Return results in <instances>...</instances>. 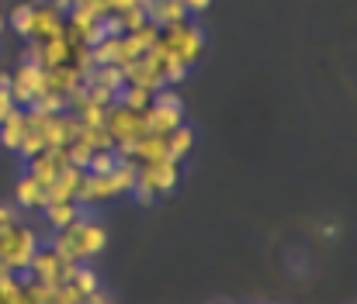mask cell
<instances>
[{"mask_svg":"<svg viewBox=\"0 0 357 304\" xmlns=\"http://www.w3.org/2000/svg\"><path fill=\"white\" fill-rule=\"evenodd\" d=\"M101 125L108 128V135H112V142H115V152L125 156V149H128L135 138L146 135V111H132V107H125V104L112 101L105 107V121H101Z\"/></svg>","mask_w":357,"mask_h":304,"instance_id":"obj_6","label":"cell"},{"mask_svg":"<svg viewBox=\"0 0 357 304\" xmlns=\"http://www.w3.org/2000/svg\"><path fill=\"white\" fill-rule=\"evenodd\" d=\"M49 246H52L56 253H63L66 259H73V263H91L94 256L105 253V246H108V232H105V225H101L98 218L80 214L73 225L59 228V232L52 235Z\"/></svg>","mask_w":357,"mask_h":304,"instance_id":"obj_1","label":"cell"},{"mask_svg":"<svg viewBox=\"0 0 357 304\" xmlns=\"http://www.w3.org/2000/svg\"><path fill=\"white\" fill-rule=\"evenodd\" d=\"M14 198H17V207H28V211H42L49 204V191L45 184H38L31 173H24L14 187Z\"/></svg>","mask_w":357,"mask_h":304,"instance_id":"obj_15","label":"cell"},{"mask_svg":"<svg viewBox=\"0 0 357 304\" xmlns=\"http://www.w3.org/2000/svg\"><path fill=\"white\" fill-rule=\"evenodd\" d=\"M80 180H84V170L80 166H63L59 170V177L49 184V201H77V187H80Z\"/></svg>","mask_w":357,"mask_h":304,"instance_id":"obj_16","label":"cell"},{"mask_svg":"<svg viewBox=\"0 0 357 304\" xmlns=\"http://www.w3.org/2000/svg\"><path fill=\"white\" fill-rule=\"evenodd\" d=\"M10 107H17V104L10 101V90H7V87H3V83H0V118H3V114H7V111H10Z\"/></svg>","mask_w":357,"mask_h":304,"instance_id":"obj_24","label":"cell"},{"mask_svg":"<svg viewBox=\"0 0 357 304\" xmlns=\"http://www.w3.org/2000/svg\"><path fill=\"white\" fill-rule=\"evenodd\" d=\"M181 3L188 7V14H202V10H208L212 0H181Z\"/></svg>","mask_w":357,"mask_h":304,"instance_id":"obj_25","label":"cell"},{"mask_svg":"<svg viewBox=\"0 0 357 304\" xmlns=\"http://www.w3.org/2000/svg\"><path fill=\"white\" fill-rule=\"evenodd\" d=\"M115 163H119V152L115 149H98V152H91L84 173H108V170H115Z\"/></svg>","mask_w":357,"mask_h":304,"instance_id":"obj_22","label":"cell"},{"mask_svg":"<svg viewBox=\"0 0 357 304\" xmlns=\"http://www.w3.org/2000/svg\"><path fill=\"white\" fill-rule=\"evenodd\" d=\"M63 166H70L66 149H42L38 156H31V159H28V173H31L38 184H45V191H49V184L59 177V170H63Z\"/></svg>","mask_w":357,"mask_h":304,"instance_id":"obj_12","label":"cell"},{"mask_svg":"<svg viewBox=\"0 0 357 304\" xmlns=\"http://www.w3.org/2000/svg\"><path fill=\"white\" fill-rule=\"evenodd\" d=\"M42 214H45V225H49L52 232H59V228L73 225V221L84 214V207L77 201H49L42 207Z\"/></svg>","mask_w":357,"mask_h":304,"instance_id":"obj_17","label":"cell"},{"mask_svg":"<svg viewBox=\"0 0 357 304\" xmlns=\"http://www.w3.org/2000/svg\"><path fill=\"white\" fill-rule=\"evenodd\" d=\"M63 31H66V10H59L52 0H49V3H31L24 38H31V42H49V38H59Z\"/></svg>","mask_w":357,"mask_h":304,"instance_id":"obj_10","label":"cell"},{"mask_svg":"<svg viewBox=\"0 0 357 304\" xmlns=\"http://www.w3.org/2000/svg\"><path fill=\"white\" fill-rule=\"evenodd\" d=\"M31 111H38V114H59V111H66V97H59V94L45 90L38 101L31 104Z\"/></svg>","mask_w":357,"mask_h":304,"instance_id":"obj_23","label":"cell"},{"mask_svg":"<svg viewBox=\"0 0 357 304\" xmlns=\"http://www.w3.org/2000/svg\"><path fill=\"white\" fill-rule=\"evenodd\" d=\"M191 149H195V131H191L188 125H177V128L167 135V156L181 163V159H184Z\"/></svg>","mask_w":357,"mask_h":304,"instance_id":"obj_19","label":"cell"},{"mask_svg":"<svg viewBox=\"0 0 357 304\" xmlns=\"http://www.w3.org/2000/svg\"><path fill=\"white\" fill-rule=\"evenodd\" d=\"M119 104L132 107V111H146V107L153 104V94H149V90H142V87H132V83H125V87L119 90Z\"/></svg>","mask_w":357,"mask_h":304,"instance_id":"obj_21","label":"cell"},{"mask_svg":"<svg viewBox=\"0 0 357 304\" xmlns=\"http://www.w3.org/2000/svg\"><path fill=\"white\" fill-rule=\"evenodd\" d=\"M7 273H10V270H7V266H3V263H0V277H7Z\"/></svg>","mask_w":357,"mask_h":304,"instance_id":"obj_27","label":"cell"},{"mask_svg":"<svg viewBox=\"0 0 357 304\" xmlns=\"http://www.w3.org/2000/svg\"><path fill=\"white\" fill-rule=\"evenodd\" d=\"M73 3H77V0H73Z\"/></svg>","mask_w":357,"mask_h":304,"instance_id":"obj_29","label":"cell"},{"mask_svg":"<svg viewBox=\"0 0 357 304\" xmlns=\"http://www.w3.org/2000/svg\"><path fill=\"white\" fill-rule=\"evenodd\" d=\"M132 187H135V163L128 156H119L115 170H108V173H84V180L77 187V204L80 207H94V204H105L112 198L132 194Z\"/></svg>","mask_w":357,"mask_h":304,"instance_id":"obj_2","label":"cell"},{"mask_svg":"<svg viewBox=\"0 0 357 304\" xmlns=\"http://www.w3.org/2000/svg\"><path fill=\"white\" fill-rule=\"evenodd\" d=\"M153 49L163 52L167 59H177L181 66H195L205 52V35L191 21H177V24H167V28L156 31Z\"/></svg>","mask_w":357,"mask_h":304,"instance_id":"obj_3","label":"cell"},{"mask_svg":"<svg viewBox=\"0 0 357 304\" xmlns=\"http://www.w3.org/2000/svg\"><path fill=\"white\" fill-rule=\"evenodd\" d=\"M181 180V163L163 156V159H149V163H135V201L139 204H153L156 198L170 194Z\"/></svg>","mask_w":357,"mask_h":304,"instance_id":"obj_4","label":"cell"},{"mask_svg":"<svg viewBox=\"0 0 357 304\" xmlns=\"http://www.w3.org/2000/svg\"><path fill=\"white\" fill-rule=\"evenodd\" d=\"M17 221V214H14V207H7V204H0V228H7V225H14Z\"/></svg>","mask_w":357,"mask_h":304,"instance_id":"obj_26","label":"cell"},{"mask_svg":"<svg viewBox=\"0 0 357 304\" xmlns=\"http://www.w3.org/2000/svg\"><path fill=\"white\" fill-rule=\"evenodd\" d=\"M177 125H184L181 97L170 94V90H156V94H153V104L146 107V131H153V135H170Z\"/></svg>","mask_w":357,"mask_h":304,"instance_id":"obj_8","label":"cell"},{"mask_svg":"<svg viewBox=\"0 0 357 304\" xmlns=\"http://www.w3.org/2000/svg\"><path fill=\"white\" fill-rule=\"evenodd\" d=\"M7 90H10V101L17 104V107H31L45 94V70L35 66V63H21L7 77Z\"/></svg>","mask_w":357,"mask_h":304,"instance_id":"obj_9","label":"cell"},{"mask_svg":"<svg viewBox=\"0 0 357 304\" xmlns=\"http://www.w3.org/2000/svg\"><path fill=\"white\" fill-rule=\"evenodd\" d=\"M73 259H66L63 253H56L52 246H38L35 249V256H31V266H28V273H31V280H38V284H49V287H59V284H66L70 277H73Z\"/></svg>","mask_w":357,"mask_h":304,"instance_id":"obj_7","label":"cell"},{"mask_svg":"<svg viewBox=\"0 0 357 304\" xmlns=\"http://www.w3.org/2000/svg\"><path fill=\"white\" fill-rule=\"evenodd\" d=\"M77 128H80V121H77L70 111L42 114V138H45L49 149H66V145L77 138Z\"/></svg>","mask_w":357,"mask_h":304,"instance_id":"obj_11","label":"cell"},{"mask_svg":"<svg viewBox=\"0 0 357 304\" xmlns=\"http://www.w3.org/2000/svg\"><path fill=\"white\" fill-rule=\"evenodd\" d=\"M146 17L156 24V28H167V24H177V21H188V7L181 0H149L146 3Z\"/></svg>","mask_w":357,"mask_h":304,"instance_id":"obj_14","label":"cell"},{"mask_svg":"<svg viewBox=\"0 0 357 304\" xmlns=\"http://www.w3.org/2000/svg\"><path fill=\"white\" fill-rule=\"evenodd\" d=\"M21 135H24V107H10L0 118V142H3V149H14L17 152Z\"/></svg>","mask_w":357,"mask_h":304,"instance_id":"obj_18","label":"cell"},{"mask_svg":"<svg viewBox=\"0 0 357 304\" xmlns=\"http://www.w3.org/2000/svg\"><path fill=\"white\" fill-rule=\"evenodd\" d=\"M0 31H3V10H0Z\"/></svg>","mask_w":357,"mask_h":304,"instance_id":"obj_28","label":"cell"},{"mask_svg":"<svg viewBox=\"0 0 357 304\" xmlns=\"http://www.w3.org/2000/svg\"><path fill=\"white\" fill-rule=\"evenodd\" d=\"M125 156L132 159V163H149V159H163L167 156V135H153V131H146L142 138H135L128 149H125Z\"/></svg>","mask_w":357,"mask_h":304,"instance_id":"obj_13","label":"cell"},{"mask_svg":"<svg viewBox=\"0 0 357 304\" xmlns=\"http://www.w3.org/2000/svg\"><path fill=\"white\" fill-rule=\"evenodd\" d=\"M38 246H42L38 235H35L28 225H21V221L0 228V263H3L10 273H28L31 256H35Z\"/></svg>","mask_w":357,"mask_h":304,"instance_id":"obj_5","label":"cell"},{"mask_svg":"<svg viewBox=\"0 0 357 304\" xmlns=\"http://www.w3.org/2000/svg\"><path fill=\"white\" fill-rule=\"evenodd\" d=\"M66 284H70L80 298H87V294H94V291L101 287V284H98V273H94L87 263H77V266H73V277H70Z\"/></svg>","mask_w":357,"mask_h":304,"instance_id":"obj_20","label":"cell"}]
</instances>
